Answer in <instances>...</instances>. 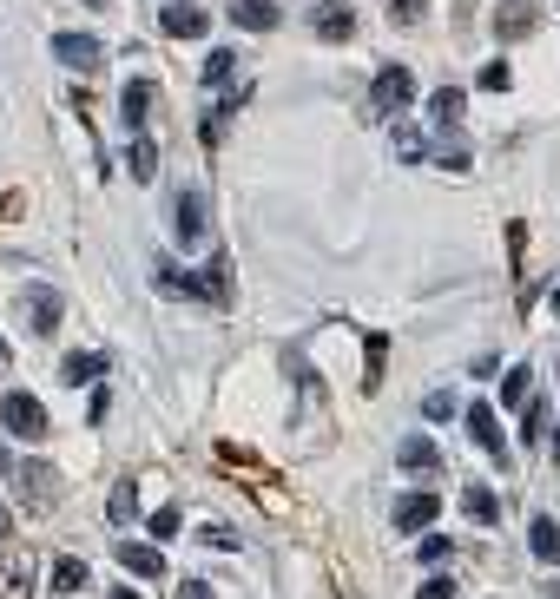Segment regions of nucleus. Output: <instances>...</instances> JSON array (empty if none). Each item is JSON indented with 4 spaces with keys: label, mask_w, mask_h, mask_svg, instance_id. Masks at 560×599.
Here are the masks:
<instances>
[{
    "label": "nucleus",
    "mask_w": 560,
    "mask_h": 599,
    "mask_svg": "<svg viewBox=\"0 0 560 599\" xmlns=\"http://www.w3.org/2000/svg\"><path fill=\"white\" fill-rule=\"evenodd\" d=\"M165 277V290H185V297H205L211 310H224V303H231V257H211V270L205 277H185V270H159Z\"/></svg>",
    "instance_id": "1"
},
{
    "label": "nucleus",
    "mask_w": 560,
    "mask_h": 599,
    "mask_svg": "<svg viewBox=\"0 0 560 599\" xmlns=\"http://www.w3.org/2000/svg\"><path fill=\"white\" fill-rule=\"evenodd\" d=\"M0 428L20 435V442H40V435H47V409H40V395L7 389V395H0Z\"/></svg>",
    "instance_id": "2"
},
{
    "label": "nucleus",
    "mask_w": 560,
    "mask_h": 599,
    "mask_svg": "<svg viewBox=\"0 0 560 599\" xmlns=\"http://www.w3.org/2000/svg\"><path fill=\"white\" fill-rule=\"evenodd\" d=\"M409 99H416V73H409V66H383V73H376L369 106H376V112H402Z\"/></svg>",
    "instance_id": "3"
},
{
    "label": "nucleus",
    "mask_w": 560,
    "mask_h": 599,
    "mask_svg": "<svg viewBox=\"0 0 560 599\" xmlns=\"http://www.w3.org/2000/svg\"><path fill=\"white\" fill-rule=\"evenodd\" d=\"M468 435H475L481 455L508 461V435H501V422H495V402H468Z\"/></svg>",
    "instance_id": "4"
},
{
    "label": "nucleus",
    "mask_w": 560,
    "mask_h": 599,
    "mask_svg": "<svg viewBox=\"0 0 560 599\" xmlns=\"http://www.w3.org/2000/svg\"><path fill=\"white\" fill-rule=\"evenodd\" d=\"M310 27H317L323 40H356V14H350V0H317V7H310Z\"/></svg>",
    "instance_id": "5"
},
{
    "label": "nucleus",
    "mask_w": 560,
    "mask_h": 599,
    "mask_svg": "<svg viewBox=\"0 0 560 599\" xmlns=\"http://www.w3.org/2000/svg\"><path fill=\"white\" fill-rule=\"evenodd\" d=\"M541 27V7H534V0H501L495 7V33L501 40H521V33H534Z\"/></svg>",
    "instance_id": "6"
},
{
    "label": "nucleus",
    "mask_w": 560,
    "mask_h": 599,
    "mask_svg": "<svg viewBox=\"0 0 560 599\" xmlns=\"http://www.w3.org/2000/svg\"><path fill=\"white\" fill-rule=\"evenodd\" d=\"M435 514H442V501H435L429 488H422V494H402V501H396V534H422Z\"/></svg>",
    "instance_id": "7"
},
{
    "label": "nucleus",
    "mask_w": 560,
    "mask_h": 599,
    "mask_svg": "<svg viewBox=\"0 0 560 599\" xmlns=\"http://www.w3.org/2000/svg\"><path fill=\"white\" fill-rule=\"evenodd\" d=\"M231 20L244 33H271V27H284V7L277 0H231Z\"/></svg>",
    "instance_id": "8"
},
{
    "label": "nucleus",
    "mask_w": 560,
    "mask_h": 599,
    "mask_svg": "<svg viewBox=\"0 0 560 599\" xmlns=\"http://www.w3.org/2000/svg\"><path fill=\"white\" fill-rule=\"evenodd\" d=\"M53 53H60L66 66H80V73H93V66L106 60V53H99V40H93V33H53Z\"/></svg>",
    "instance_id": "9"
},
{
    "label": "nucleus",
    "mask_w": 560,
    "mask_h": 599,
    "mask_svg": "<svg viewBox=\"0 0 560 599\" xmlns=\"http://www.w3.org/2000/svg\"><path fill=\"white\" fill-rule=\"evenodd\" d=\"M20 310L33 316V330H40V336L60 330V290H53V284H33L27 297H20Z\"/></svg>",
    "instance_id": "10"
},
{
    "label": "nucleus",
    "mask_w": 560,
    "mask_h": 599,
    "mask_svg": "<svg viewBox=\"0 0 560 599\" xmlns=\"http://www.w3.org/2000/svg\"><path fill=\"white\" fill-rule=\"evenodd\" d=\"M172 231L185 237V244H198V237H205V198H198V191H178V205H172Z\"/></svg>",
    "instance_id": "11"
},
{
    "label": "nucleus",
    "mask_w": 560,
    "mask_h": 599,
    "mask_svg": "<svg viewBox=\"0 0 560 599\" xmlns=\"http://www.w3.org/2000/svg\"><path fill=\"white\" fill-rule=\"evenodd\" d=\"M462 514H468L475 527H495V521H501L495 488H488V481H468V488H462Z\"/></svg>",
    "instance_id": "12"
},
{
    "label": "nucleus",
    "mask_w": 560,
    "mask_h": 599,
    "mask_svg": "<svg viewBox=\"0 0 560 599\" xmlns=\"http://www.w3.org/2000/svg\"><path fill=\"white\" fill-rule=\"evenodd\" d=\"M165 33H172V40H205V7L172 0V7H165Z\"/></svg>",
    "instance_id": "13"
},
{
    "label": "nucleus",
    "mask_w": 560,
    "mask_h": 599,
    "mask_svg": "<svg viewBox=\"0 0 560 599\" xmlns=\"http://www.w3.org/2000/svg\"><path fill=\"white\" fill-rule=\"evenodd\" d=\"M396 468H409V474H435V468H442V455H435L429 435H409V442L396 448Z\"/></svg>",
    "instance_id": "14"
},
{
    "label": "nucleus",
    "mask_w": 560,
    "mask_h": 599,
    "mask_svg": "<svg viewBox=\"0 0 560 599\" xmlns=\"http://www.w3.org/2000/svg\"><path fill=\"white\" fill-rule=\"evenodd\" d=\"M119 567H132L139 580H159V573H165V553L145 547V540H126V547H119Z\"/></svg>",
    "instance_id": "15"
},
{
    "label": "nucleus",
    "mask_w": 560,
    "mask_h": 599,
    "mask_svg": "<svg viewBox=\"0 0 560 599\" xmlns=\"http://www.w3.org/2000/svg\"><path fill=\"white\" fill-rule=\"evenodd\" d=\"M145 112H152V79H126V93H119V119L139 132V126H145Z\"/></svg>",
    "instance_id": "16"
},
{
    "label": "nucleus",
    "mask_w": 560,
    "mask_h": 599,
    "mask_svg": "<svg viewBox=\"0 0 560 599\" xmlns=\"http://www.w3.org/2000/svg\"><path fill=\"white\" fill-rule=\"evenodd\" d=\"M106 521H119V527L139 521V481H112V507H106Z\"/></svg>",
    "instance_id": "17"
},
{
    "label": "nucleus",
    "mask_w": 560,
    "mask_h": 599,
    "mask_svg": "<svg viewBox=\"0 0 560 599\" xmlns=\"http://www.w3.org/2000/svg\"><path fill=\"white\" fill-rule=\"evenodd\" d=\"M528 547H534V560H547V567H560V527L547 521V514H541V521L528 527Z\"/></svg>",
    "instance_id": "18"
},
{
    "label": "nucleus",
    "mask_w": 560,
    "mask_h": 599,
    "mask_svg": "<svg viewBox=\"0 0 560 599\" xmlns=\"http://www.w3.org/2000/svg\"><path fill=\"white\" fill-rule=\"evenodd\" d=\"M126 165H132V178H139V185H145V178L159 172V145L145 139V132H132V145H126Z\"/></svg>",
    "instance_id": "19"
},
{
    "label": "nucleus",
    "mask_w": 560,
    "mask_h": 599,
    "mask_svg": "<svg viewBox=\"0 0 560 599\" xmlns=\"http://www.w3.org/2000/svg\"><path fill=\"white\" fill-rule=\"evenodd\" d=\"M99 369H106V356H86V349H73V356L60 363V376H66V382H99Z\"/></svg>",
    "instance_id": "20"
},
{
    "label": "nucleus",
    "mask_w": 560,
    "mask_h": 599,
    "mask_svg": "<svg viewBox=\"0 0 560 599\" xmlns=\"http://www.w3.org/2000/svg\"><path fill=\"white\" fill-rule=\"evenodd\" d=\"M528 382H534L528 363H514L508 376H501V409H521V402H528Z\"/></svg>",
    "instance_id": "21"
},
{
    "label": "nucleus",
    "mask_w": 560,
    "mask_h": 599,
    "mask_svg": "<svg viewBox=\"0 0 560 599\" xmlns=\"http://www.w3.org/2000/svg\"><path fill=\"white\" fill-rule=\"evenodd\" d=\"M416 560H422V567H442V560H455V540H448V534H422Z\"/></svg>",
    "instance_id": "22"
},
{
    "label": "nucleus",
    "mask_w": 560,
    "mask_h": 599,
    "mask_svg": "<svg viewBox=\"0 0 560 599\" xmlns=\"http://www.w3.org/2000/svg\"><path fill=\"white\" fill-rule=\"evenodd\" d=\"M80 586H86L80 560H53V593H80Z\"/></svg>",
    "instance_id": "23"
},
{
    "label": "nucleus",
    "mask_w": 560,
    "mask_h": 599,
    "mask_svg": "<svg viewBox=\"0 0 560 599\" xmlns=\"http://www.w3.org/2000/svg\"><path fill=\"white\" fill-rule=\"evenodd\" d=\"M0 599H33V573L27 567H7V573H0Z\"/></svg>",
    "instance_id": "24"
},
{
    "label": "nucleus",
    "mask_w": 560,
    "mask_h": 599,
    "mask_svg": "<svg viewBox=\"0 0 560 599\" xmlns=\"http://www.w3.org/2000/svg\"><path fill=\"white\" fill-rule=\"evenodd\" d=\"M462 112H468V99L455 93V86H442V93H435V119H442V126H455Z\"/></svg>",
    "instance_id": "25"
},
{
    "label": "nucleus",
    "mask_w": 560,
    "mask_h": 599,
    "mask_svg": "<svg viewBox=\"0 0 560 599\" xmlns=\"http://www.w3.org/2000/svg\"><path fill=\"white\" fill-rule=\"evenodd\" d=\"M231 66H238V53H231V47H218V53L205 60V86H224V79H231Z\"/></svg>",
    "instance_id": "26"
},
{
    "label": "nucleus",
    "mask_w": 560,
    "mask_h": 599,
    "mask_svg": "<svg viewBox=\"0 0 560 599\" xmlns=\"http://www.w3.org/2000/svg\"><path fill=\"white\" fill-rule=\"evenodd\" d=\"M541 435H547V402H528V422H521V442H528V448H541Z\"/></svg>",
    "instance_id": "27"
},
{
    "label": "nucleus",
    "mask_w": 560,
    "mask_h": 599,
    "mask_svg": "<svg viewBox=\"0 0 560 599\" xmlns=\"http://www.w3.org/2000/svg\"><path fill=\"white\" fill-rule=\"evenodd\" d=\"M508 60H488V66H481V93H508Z\"/></svg>",
    "instance_id": "28"
},
{
    "label": "nucleus",
    "mask_w": 560,
    "mask_h": 599,
    "mask_svg": "<svg viewBox=\"0 0 560 599\" xmlns=\"http://www.w3.org/2000/svg\"><path fill=\"white\" fill-rule=\"evenodd\" d=\"M178 527H185V514H178V507H159V514H152V540H172Z\"/></svg>",
    "instance_id": "29"
},
{
    "label": "nucleus",
    "mask_w": 560,
    "mask_h": 599,
    "mask_svg": "<svg viewBox=\"0 0 560 599\" xmlns=\"http://www.w3.org/2000/svg\"><path fill=\"white\" fill-rule=\"evenodd\" d=\"M422 14H429V0H389V20H402V27H416Z\"/></svg>",
    "instance_id": "30"
},
{
    "label": "nucleus",
    "mask_w": 560,
    "mask_h": 599,
    "mask_svg": "<svg viewBox=\"0 0 560 599\" xmlns=\"http://www.w3.org/2000/svg\"><path fill=\"white\" fill-rule=\"evenodd\" d=\"M416 599H455V580H448V573H435V580H422Z\"/></svg>",
    "instance_id": "31"
},
{
    "label": "nucleus",
    "mask_w": 560,
    "mask_h": 599,
    "mask_svg": "<svg viewBox=\"0 0 560 599\" xmlns=\"http://www.w3.org/2000/svg\"><path fill=\"white\" fill-rule=\"evenodd\" d=\"M422 415H429V422H448V415H455V395H429V402H422Z\"/></svg>",
    "instance_id": "32"
},
{
    "label": "nucleus",
    "mask_w": 560,
    "mask_h": 599,
    "mask_svg": "<svg viewBox=\"0 0 560 599\" xmlns=\"http://www.w3.org/2000/svg\"><path fill=\"white\" fill-rule=\"evenodd\" d=\"M106 415H112V395L93 389V402H86V422H106Z\"/></svg>",
    "instance_id": "33"
},
{
    "label": "nucleus",
    "mask_w": 560,
    "mask_h": 599,
    "mask_svg": "<svg viewBox=\"0 0 560 599\" xmlns=\"http://www.w3.org/2000/svg\"><path fill=\"white\" fill-rule=\"evenodd\" d=\"M178 599H211V586L205 580H185V586H178Z\"/></svg>",
    "instance_id": "34"
},
{
    "label": "nucleus",
    "mask_w": 560,
    "mask_h": 599,
    "mask_svg": "<svg viewBox=\"0 0 560 599\" xmlns=\"http://www.w3.org/2000/svg\"><path fill=\"white\" fill-rule=\"evenodd\" d=\"M112 599H139V593H132V586H112Z\"/></svg>",
    "instance_id": "35"
},
{
    "label": "nucleus",
    "mask_w": 560,
    "mask_h": 599,
    "mask_svg": "<svg viewBox=\"0 0 560 599\" xmlns=\"http://www.w3.org/2000/svg\"><path fill=\"white\" fill-rule=\"evenodd\" d=\"M7 468H14V461H7V442H0V474H7Z\"/></svg>",
    "instance_id": "36"
},
{
    "label": "nucleus",
    "mask_w": 560,
    "mask_h": 599,
    "mask_svg": "<svg viewBox=\"0 0 560 599\" xmlns=\"http://www.w3.org/2000/svg\"><path fill=\"white\" fill-rule=\"evenodd\" d=\"M0 369H7V336H0Z\"/></svg>",
    "instance_id": "37"
},
{
    "label": "nucleus",
    "mask_w": 560,
    "mask_h": 599,
    "mask_svg": "<svg viewBox=\"0 0 560 599\" xmlns=\"http://www.w3.org/2000/svg\"><path fill=\"white\" fill-rule=\"evenodd\" d=\"M7 527H14V521H7V514H0V540H7Z\"/></svg>",
    "instance_id": "38"
},
{
    "label": "nucleus",
    "mask_w": 560,
    "mask_h": 599,
    "mask_svg": "<svg viewBox=\"0 0 560 599\" xmlns=\"http://www.w3.org/2000/svg\"><path fill=\"white\" fill-rule=\"evenodd\" d=\"M554 468H560V435H554Z\"/></svg>",
    "instance_id": "39"
},
{
    "label": "nucleus",
    "mask_w": 560,
    "mask_h": 599,
    "mask_svg": "<svg viewBox=\"0 0 560 599\" xmlns=\"http://www.w3.org/2000/svg\"><path fill=\"white\" fill-rule=\"evenodd\" d=\"M86 7H112V0H86Z\"/></svg>",
    "instance_id": "40"
},
{
    "label": "nucleus",
    "mask_w": 560,
    "mask_h": 599,
    "mask_svg": "<svg viewBox=\"0 0 560 599\" xmlns=\"http://www.w3.org/2000/svg\"><path fill=\"white\" fill-rule=\"evenodd\" d=\"M547 599H560V586H547Z\"/></svg>",
    "instance_id": "41"
},
{
    "label": "nucleus",
    "mask_w": 560,
    "mask_h": 599,
    "mask_svg": "<svg viewBox=\"0 0 560 599\" xmlns=\"http://www.w3.org/2000/svg\"><path fill=\"white\" fill-rule=\"evenodd\" d=\"M554 310H560V284H554Z\"/></svg>",
    "instance_id": "42"
}]
</instances>
